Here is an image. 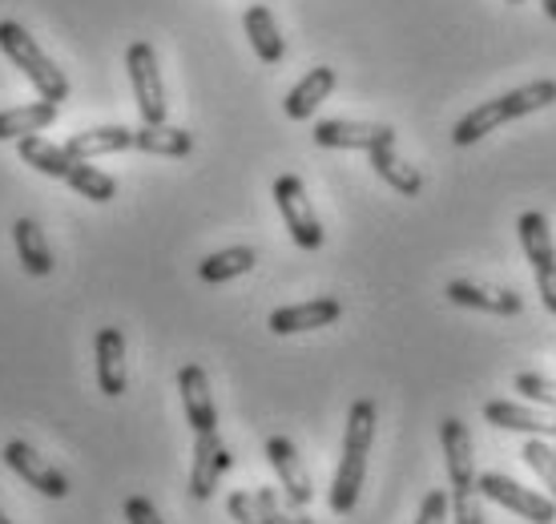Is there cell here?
I'll return each instance as SVG.
<instances>
[{
	"instance_id": "cell-1",
	"label": "cell",
	"mask_w": 556,
	"mask_h": 524,
	"mask_svg": "<svg viewBox=\"0 0 556 524\" xmlns=\"http://www.w3.org/2000/svg\"><path fill=\"white\" fill-rule=\"evenodd\" d=\"M371 440H376V403L355 400L348 412V432H343V456H339V469H334L331 484V512L348 516L359 504L363 476H367V456H371Z\"/></svg>"
},
{
	"instance_id": "cell-2",
	"label": "cell",
	"mask_w": 556,
	"mask_h": 524,
	"mask_svg": "<svg viewBox=\"0 0 556 524\" xmlns=\"http://www.w3.org/2000/svg\"><path fill=\"white\" fill-rule=\"evenodd\" d=\"M553 101H556V82H548V77L520 85V89H508L504 97H492L484 105H476L472 113H464L456 122V129H452V141H456V146H476V141L488 138L492 129H501L504 122H516V117H525V113L548 110Z\"/></svg>"
},
{
	"instance_id": "cell-3",
	"label": "cell",
	"mask_w": 556,
	"mask_h": 524,
	"mask_svg": "<svg viewBox=\"0 0 556 524\" xmlns=\"http://www.w3.org/2000/svg\"><path fill=\"white\" fill-rule=\"evenodd\" d=\"M440 444H444L447 460V481H452V512L456 524H484V509H480V488H476V452H472V432L464 420L447 415L440 424Z\"/></svg>"
},
{
	"instance_id": "cell-4",
	"label": "cell",
	"mask_w": 556,
	"mask_h": 524,
	"mask_svg": "<svg viewBox=\"0 0 556 524\" xmlns=\"http://www.w3.org/2000/svg\"><path fill=\"white\" fill-rule=\"evenodd\" d=\"M0 53L9 57L16 70L25 73L28 85L41 93V101L61 105V101L70 97V82H65V73L56 70L53 61L45 57L41 45L28 37V28H21L16 21H0Z\"/></svg>"
},
{
	"instance_id": "cell-5",
	"label": "cell",
	"mask_w": 556,
	"mask_h": 524,
	"mask_svg": "<svg viewBox=\"0 0 556 524\" xmlns=\"http://www.w3.org/2000/svg\"><path fill=\"white\" fill-rule=\"evenodd\" d=\"M126 70H129V85H134V101H138L141 125H166V85H162V70H157L153 45H146V41L129 45Z\"/></svg>"
},
{
	"instance_id": "cell-6",
	"label": "cell",
	"mask_w": 556,
	"mask_h": 524,
	"mask_svg": "<svg viewBox=\"0 0 556 524\" xmlns=\"http://www.w3.org/2000/svg\"><path fill=\"white\" fill-rule=\"evenodd\" d=\"M520 230V247H525V259L532 262V275H536V287H541V303L548 315H556V247L553 235H548V219L529 210L516 222Z\"/></svg>"
},
{
	"instance_id": "cell-7",
	"label": "cell",
	"mask_w": 556,
	"mask_h": 524,
	"mask_svg": "<svg viewBox=\"0 0 556 524\" xmlns=\"http://www.w3.org/2000/svg\"><path fill=\"white\" fill-rule=\"evenodd\" d=\"M275 202H278V214L287 222V230H291L294 247L303 250H319L323 247V222L311 207V198H306V186L294 174H282L275 178Z\"/></svg>"
},
{
	"instance_id": "cell-8",
	"label": "cell",
	"mask_w": 556,
	"mask_h": 524,
	"mask_svg": "<svg viewBox=\"0 0 556 524\" xmlns=\"http://www.w3.org/2000/svg\"><path fill=\"white\" fill-rule=\"evenodd\" d=\"M480 497L492 500V504H501V509L516 512V516H525L532 524H553L556 521V500L553 497H541V492H529V488H520L513 476H501V472H484L480 481Z\"/></svg>"
},
{
	"instance_id": "cell-9",
	"label": "cell",
	"mask_w": 556,
	"mask_h": 524,
	"mask_svg": "<svg viewBox=\"0 0 556 524\" xmlns=\"http://www.w3.org/2000/svg\"><path fill=\"white\" fill-rule=\"evenodd\" d=\"M315 146L323 150H379V146H395V129L379 122H348V117H331V122L315 125Z\"/></svg>"
},
{
	"instance_id": "cell-10",
	"label": "cell",
	"mask_w": 556,
	"mask_h": 524,
	"mask_svg": "<svg viewBox=\"0 0 556 524\" xmlns=\"http://www.w3.org/2000/svg\"><path fill=\"white\" fill-rule=\"evenodd\" d=\"M4 464H9V469H13L28 488H37V492H45V497H53V500L70 497V481H65V472L53 469V464H49L37 448H28L25 440L4 444Z\"/></svg>"
},
{
	"instance_id": "cell-11",
	"label": "cell",
	"mask_w": 556,
	"mask_h": 524,
	"mask_svg": "<svg viewBox=\"0 0 556 524\" xmlns=\"http://www.w3.org/2000/svg\"><path fill=\"white\" fill-rule=\"evenodd\" d=\"M266 460H270V469H275L287 500H291L294 509H306L311 497H315V484H311V472H306L299 448H294L287 436H270V440H266Z\"/></svg>"
},
{
	"instance_id": "cell-12",
	"label": "cell",
	"mask_w": 556,
	"mask_h": 524,
	"mask_svg": "<svg viewBox=\"0 0 556 524\" xmlns=\"http://www.w3.org/2000/svg\"><path fill=\"white\" fill-rule=\"evenodd\" d=\"M230 464H235V456L218 440V432H198L194 464H190V497L194 500L214 497V488H218V481L230 472Z\"/></svg>"
},
{
	"instance_id": "cell-13",
	"label": "cell",
	"mask_w": 556,
	"mask_h": 524,
	"mask_svg": "<svg viewBox=\"0 0 556 524\" xmlns=\"http://www.w3.org/2000/svg\"><path fill=\"white\" fill-rule=\"evenodd\" d=\"M456 307H468V311H484V315H504L513 319L525 311V299L516 290H496V287H480V283H468V278H452L444 290Z\"/></svg>"
},
{
	"instance_id": "cell-14",
	"label": "cell",
	"mask_w": 556,
	"mask_h": 524,
	"mask_svg": "<svg viewBox=\"0 0 556 524\" xmlns=\"http://www.w3.org/2000/svg\"><path fill=\"white\" fill-rule=\"evenodd\" d=\"M484 420L492 428L520 432V436H541V440H556V412H532L525 403L513 400H488Z\"/></svg>"
},
{
	"instance_id": "cell-15",
	"label": "cell",
	"mask_w": 556,
	"mask_h": 524,
	"mask_svg": "<svg viewBox=\"0 0 556 524\" xmlns=\"http://www.w3.org/2000/svg\"><path fill=\"white\" fill-rule=\"evenodd\" d=\"M178 391H181V408H186V420H190L194 436L198 432H218V412H214L210 379L198 363H186L178 372Z\"/></svg>"
},
{
	"instance_id": "cell-16",
	"label": "cell",
	"mask_w": 556,
	"mask_h": 524,
	"mask_svg": "<svg viewBox=\"0 0 556 524\" xmlns=\"http://www.w3.org/2000/svg\"><path fill=\"white\" fill-rule=\"evenodd\" d=\"M343 315L339 299H311V303H294V307H278L270 315V332L275 335H299V332H319V327H331L334 319Z\"/></svg>"
},
{
	"instance_id": "cell-17",
	"label": "cell",
	"mask_w": 556,
	"mask_h": 524,
	"mask_svg": "<svg viewBox=\"0 0 556 524\" xmlns=\"http://www.w3.org/2000/svg\"><path fill=\"white\" fill-rule=\"evenodd\" d=\"M93 355H98V387L117 400L122 391H126V335L117 332V327H101L98 332V344H93Z\"/></svg>"
},
{
	"instance_id": "cell-18",
	"label": "cell",
	"mask_w": 556,
	"mask_h": 524,
	"mask_svg": "<svg viewBox=\"0 0 556 524\" xmlns=\"http://www.w3.org/2000/svg\"><path fill=\"white\" fill-rule=\"evenodd\" d=\"M70 158L77 162H93V158H105V153H122L134 150V129L126 125H98V129H85V134H73L65 141Z\"/></svg>"
},
{
	"instance_id": "cell-19",
	"label": "cell",
	"mask_w": 556,
	"mask_h": 524,
	"mask_svg": "<svg viewBox=\"0 0 556 524\" xmlns=\"http://www.w3.org/2000/svg\"><path fill=\"white\" fill-rule=\"evenodd\" d=\"M334 82H339V77H334L331 65H319V70H311L303 82H299L291 93H287V101H282L287 117H291V122H306V117H311V113L319 110L323 101L331 97Z\"/></svg>"
},
{
	"instance_id": "cell-20",
	"label": "cell",
	"mask_w": 556,
	"mask_h": 524,
	"mask_svg": "<svg viewBox=\"0 0 556 524\" xmlns=\"http://www.w3.org/2000/svg\"><path fill=\"white\" fill-rule=\"evenodd\" d=\"M242 28H247V37H251V49L258 53V61L266 65H278L282 57H287V41H282V33H278L275 16L266 4H251L247 13H242Z\"/></svg>"
},
{
	"instance_id": "cell-21",
	"label": "cell",
	"mask_w": 556,
	"mask_h": 524,
	"mask_svg": "<svg viewBox=\"0 0 556 524\" xmlns=\"http://www.w3.org/2000/svg\"><path fill=\"white\" fill-rule=\"evenodd\" d=\"M56 113H61V105H53V101H28V105L4 110L0 113V141H21L41 134L56 122Z\"/></svg>"
},
{
	"instance_id": "cell-22",
	"label": "cell",
	"mask_w": 556,
	"mask_h": 524,
	"mask_svg": "<svg viewBox=\"0 0 556 524\" xmlns=\"http://www.w3.org/2000/svg\"><path fill=\"white\" fill-rule=\"evenodd\" d=\"M16 153H21L33 170H41L45 178L70 182V174L77 170V158H70V150H65V146H53V141L37 138V134L16 141Z\"/></svg>"
},
{
	"instance_id": "cell-23",
	"label": "cell",
	"mask_w": 556,
	"mask_h": 524,
	"mask_svg": "<svg viewBox=\"0 0 556 524\" xmlns=\"http://www.w3.org/2000/svg\"><path fill=\"white\" fill-rule=\"evenodd\" d=\"M13 242H16V259L33 278H45L53 271V250L45 242L41 226L33 219H16L13 222Z\"/></svg>"
},
{
	"instance_id": "cell-24",
	"label": "cell",
	"mask_w": 556,
	"mask_h": 524,
	"mask_svg": "<svg viewBox=\"0 0 556 524\" xmlns=\"http://www.w3.org/2000/svg\"><path fill=\"white\" fill-rule=\"evenodd\" d=\"M134 150L153 153V158H186L194 150V134L174 129V125H141L134 129Z\"/></svg>"
},
{
	"instance_id": "cell-25",
	"label": "cell",
	"mask_w": 556,
	"mask_h": 524,
	"mask_svg": "<svg viewBox=\"0 0 556 524\" xmlns=\"http://www.w3.org/2000/svg\"><path fill=\"white\" fill-rule=\"evenodd\" d=\"M226 512L235 516L238 524H282V509H278L275 488H254V492H230L226 500Z\"/></svg>"
},
{
	"instance_id": "cell-26",
	"label": "cell",
	"mask_w": 556,
	"mask_h": 524,
	"mask_svg": "<svg viewBox=\"0 0 556 524\" xmlns=\"http://www.w3.org/2000/svg\"><path fill=\"white\" fill-rule=\"evenodd\" d=\"M371 170H376L379 178L388 182L395 194H404V198H416L424 190V174L416 166H407L404 158L395 153V146H379L371 150Z\"/></svg>"
},
{
	"instance_id": "cell-27",
	"label": "cell",
	"mask_w": 556,
	"mask_h": 524,
	"mask_svg": "<svg viewBox=\"0 0 556 524\" xmlns=\"http://www.w3.org/2000/svg\"><path fill=\"white\" fill-rule=\"evenodd\" d=\"M254 262H258V254L251 247H226V250H214L210 259H202L198 275H202V283H230L238 275H251Z\"/></svg>"
},
{
	"instance_id": "cell-28",
	"label": "cell",
	"mask_w": 556,
	"mask_h": 524,
	"mask_svg": "<svg viewBox=\"0 0 556 524\" xmlns=\"http://www.w3.org/2000/svg\"><path fill=\"white\" fill-rule=\"evenodd\" d=\"M520 456H525V464L541 476L544 488H548V492H553V500H556V448H553V444H544L541 436H529V440H525V448H520Z\"/></svg>"
},
{
	"instance_id": "cell-29",
	"label": "cell",
	"mask_w": 556,
	"mask_h": 524,
	"mask_svg": "<svg viewBox=\"0 0 556 524\" xmlns=\"http://www.w3.org/2000/svg\"><path fill=\"white\" fill-rule=\"evenodd\" d=\"M516 391H525V400L532 403H544L548 412H556V379H548V375H536V372H520L513 379Z\"/></svg>"
},
{
	"instance_id": "cell-30",
	"label": "cell",
	"mask_w": 556,
	"mask_h": 524,
	"mask_svg": "<svg viewBox=\"0 0 556 524\" xmlns=\"http://www.w3.org/2000/svg\"><path fill=\"white\" fill-rule=\"evenodd\" d=\"M447 504H452V497L440 492V488H431L428 497H424V504H419L416 524H447Z\"/></svg>"
},
{
	"instance_id": "cell-31",
	"label": "cell",
	"mask_w": 556,
	"mask_h": 524,
	"mask_svg": "<svg viewBox=\"0 0 556 524\" xmlns=\"http://www.w3.org/2000/svg\"><path fill=\"white\" fill-rule=\"evenodd\" d=\"M126 521L129 524H166L162 516H157V509H153L146 497H129L126 500Z\"/></svg>"
},
{
	"instance_id": "cell-32",
	"label": "cell",
	"mask_w": 556,
	"mask_h": 524,
	"mask_svg": "<svg viewBox=\"0 0 556 524\" xmlns=\"http://www.w3.org/2000/svg\"><path fill=\"white\" fill-rule=\"evenodd\" d=\"M544 13H548L556 21V0H544Z\"/></svg>"
},
{
	"instance_id": "cell-33",
	"label": "cell",
	"mask_w": 556,
	"mask_h": 524,
	"mask_svg": "<svg viewBox=\"0 0 556 524\" xmlns=\"http://www.w3.org/2000/svg\"><path fill=\"white\" fill-rule=\"evenodd\" d=\"M282 524H315V521H306V516H287Z\"/></svg>"
},
{
	"instance_id": "cell-34",
	"label": "cell",
	"mask_w": 556,
	"mask_h": 524,
	"mask_svg": "<svg viewBox=\"0 0 556 524\" xmlns=\"http://www.w3.org/2000/svg\"><path fill=\"white\" fill-rule=\"evenodd\" d=\"M0 524H13V521H9V516H4V512H0Z\"/></svg>"
},
{
	"instance_id": "cell-35",
	"label": "cell",
	"mask_w": 556,
	"mask_h": 524,
	"mask_svg": "<svg viewBox=\"0 0 556 524\" xmlns=\"http://www.w3.org/2000/svg\"><path fill=\"white\" fill-rule=\"evenodd\" d=\"M508 4H529V0H508Z\"/></svg>"
},
{
	"instance_id": "cell-36",
	"label": "cell",
	"mask_w": 556,
	"mask_h": 524,
	"mask_svg": "<svg viewBox=\"0 0 556 524\" xmlns=\"http://www.w3.org/2000/svg\"><path fill=\"white\" fill-rule=\"evenodd\" d=\"M553 448H556V444H553Z\"/></svg>"
}]
</instances>
